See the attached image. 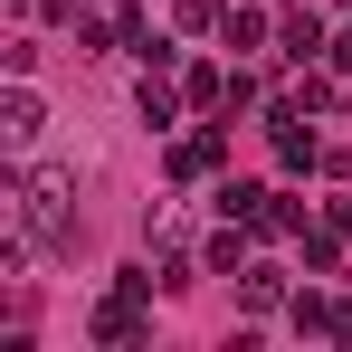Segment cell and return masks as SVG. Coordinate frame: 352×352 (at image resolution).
I'll return each mask as SVG.
<instances>
[{
  "label": "cell",
  "instance_id": "cell-7",
  "mask_svg": "<svg viewBox=\"0 0 352 352\" xmlns=\"http://www.w3.org/2000/svg\"><path fill=\"white\" fill-rule=\"evenodd\" d=\"M172 172H181V181L219 172V133H190V143H181V153H172Z\"/></svg>",
  "mask_w": 352,
  "mask_h": 352
},
{
  "label": "cell",
  "instance_id": "cell-3",
  "mask_svg": "<svg viewBox=\"0 0 352 352\" xmlns=\"http://www.w3.org/2000/svg\"><path fill=\"white\" fill-rule=\"evenodd\" d=\"M276 162H286V172H314V162H324V153H314V133H305V115H295V105H276Z\"/></svg>",
  "mask_w": 352,
  "mask_h": 352
},
{
  "label": "cell",
  "instance_id": "cell-1",
  "mask_svg": "<svg viewBox=\"0 0 352 352\" xmlns=\"http://www.w3.org/2000/svg\"><path fill=\"white\" fill-rule=\"evenodd\" d=\"M153 286H162L153 267H124V276H115V295H105V305H96V324H86V333H96V352L143 343V295H153Z\"/></svg>",
  "mask_w": 352,
  "mask_h": 352
},
{
  "label": "cell",
  "instance_id": "cell-10",
  "mask_svg": "<svg viewBox=\"0 0 352 352\" xmlns=\"http://www.w3.org/2000/svg\"><path fill=\"white\" fill-rule=\"evenodd\" d=\"M210 267H219V276H229V267H248V238H238V229H219V238H210Z\"/></svg>",
  "mask_w": 352,
  "mask_h": 352
},
{
  "label": "cell",
  "instance_id": "cell-9",
  "mask_svg": "<svg viewBox=\"0 0 352 352\" xmlns=\"http://www.w3.org/2000/svg\"><path fill=\"white\" fill-rule=\"evenodd\" d=\"M219 29H229V38H238V48H257V38H267V10H248V0H238V10H229V19H219Z\"/></svg>",
  "mask_w": 352,
  "mask_h": 352
},
{
  "label": "cell",
  "instance_id": "cell-8",
  "mask_svg": "<svg viewBox=\"0 0 352 352\" xmlns=\"http://www.w3.org/2000/svg\"><path fill=\"white\" fill-rule=\"evenodd\" d=\"M181 105H190V96H172V86H162V76H153V67H143V124H172Z\"/></svg>",
  "mask_w": 352,
  "mask_h": 352
},
{
  "label": "cell",
  "instance_id": "cell-2",
  "mask_svg": "<svg viewBox=\"0 0 352 352\" xmlns=\"http://www.w3.org/2000/svg\"><path fill=\"white\" fill-rule=\"evenodd\" d=\"M295 333H324V343H352V305H333V295H295Z\"/></svg>",
  "mask_w": 352,
  "mask_h": 352
},
{
  "label": "cell",
  "instance_id": "cell-5",
  "mask_svg": "<svg viewBox=\"0 0 352 352\" xmlns=\"http://www.w3.org/2000/svg\"><path fill=\"white\" fill-rule=\"evenodd\" d=\"M38 124H48V105H38L29 86H10V105H0V133H10V143L29 153V143H38Z\"/></svg>",
  "mask_w": 352,
  "mask_h": 352
},
{
  "label": "cell",
  "instance_id": "cell-4",
  "mask_svg": "<svg viewBox=\"0 0 352 352\" xmlns=\"http://www.w3.org/2000/svg\"><path fill=\"white\" fill-rule=\"evenodd\" d=\"M276 48H286L295 67H314V58H333V38H324V19H314V10H295L286 29H276Z\"/></svg>",
  "mask_w": 352,
  "mask_h": 352
},
{
  "label": "cell",
  "instance_id": "cell-6",
  "mask_svg": "<svg viewBox=\"0 0 352 352\" xmlns=\"http://www.w3.org/2000/svg\"><path fill=\"white\" fill-rule=\"evenodd\" d=\"M238 305H248V314H276V305H286V276H276V267H248V276H238Z\"/></svg>",
  "mask_w": 352,
  "mask_h": 352
}]
</instances>
